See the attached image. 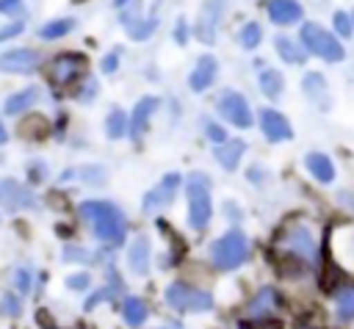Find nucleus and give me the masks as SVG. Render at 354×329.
<instances>
[{
    "mask_svg": "<svg viewBox=\"0 0 354 329\" xmlns=\"http://www.w3.org/2000/svg\"><path fill=\"white\" fill-rule=\"evenodd\" d=\"M80 216L91 224V232L97 241L102 243H122L124 241V232H127V221L122 216V210L111 202H97V199H88V202H80Z\"/></svg>",
    "mask_w": 354,
    "mask_h": 329,
    "instance_id": "nucleus-1",
    "label": "nucleus"
},
{
    "mask_svg": "<svg viewBox=\"0 0 354 329\" xmlns=\"http://www.w3.org/2000/svg\"><path fill=\"white\" fill-rule=\"evenodd\" d=\"M299 41L304 44V50H307L310 55H315V58H321V61H326V64H337V61L346 58L343 41H340L332 30L321 28L318 22H301V28H299Z\"/></svg>",
    "mask_w": 354,
    "mask_h": 329,
    "instance_id": "nucleus-2",
    "label": "nucleus"
},
{
    "mask_svg": "<svg viewBox=\"0 0 354 329\" xmlns=\"http://www.w3.org/2000/svg\"><path fill=\"white\" fill-rule=\"evenodd\" d=\"M185 196H188V224L191 229H205L213 213L210 205V177L202 171H191L185 180Z\"/></svg>",
    "mask_w": 354,
    "mask_h": 329,
    "instance_id": "nucleus-3",
    "label": "nucleus"
},
{
    "mask_svg": "<svg viewBox=\"0 0 354 329\" xmlns=\"http://www.w3.org/2000/svg\"><path fill=\"white\" fill-rule=\"evenodd\" d=\"M207 254H210V263L216 268L232 271V268H238V265L246 263V257H249V241H246V235L241 229H232V232L216 238L210 243Z\"/></svg>",
    "mask_w": 354,
    "mask_h": 329,
    "instance_id": "nucleus-4",
    "label": "nucleus"
},
{
    "mask_svg": "<svg viewBox=\"0 0 354 329\" xmlns=\"http://www.w3.org/2000/svg\"><path fill=\"white\" fill-rule=\"evenodd\" d=\"M216 111H218L221 119H224L227 124H232V127L246 130V127L254 124V116H252V108H249L246 97H243L241 91H235V88H224V91L218 94Z\"/></svg>",
    "mask_w": 354,
    "mask_h": 329,
    "instance_id": "nucleus-5",
    "label": "nucleus"
},
{
    "mask_svg": "<svg viewBox=\"0 0 354 329\" xmlns=\"http://www.w3.org/2000/svg\"><path fill=\"white\" fill-rule=\"evenodd\" d=\"M163 299H166L169 307L183 310V312H205V310L213 307L210 293H205V290H194V288H188L185 282H171V285L166 288Z\"/></svg>",
    "mask_w": 354,
    "mask_h": 329,
    "instance_id": "nucleus-6",
    "label": "nucleus"
},
{
    "mask_svg": "<svg viewBox=\"0 0 354 329\" xmlns=\"http://www.w3.org/2000/svg\"><path fill=\"white\" fill-rule=\"evenodd\" d=\"M86 69V58L80 53H61L50 61L47 66V75L55 86H69V83H77V77L83 75Z\"/></svg>",
    "mask_w": 354,
    "mask_h": 329,
    "instance_id": "nucleus-7",
    "label": "nucleus"
},
{
    "mask_svg": "<svg viewBox=\"0 0 354 329\" xmlns=\"http://www.w3.org/2000/svg\"><path fill=\"white\" fill-rule=\"evenodd\" d=\"M41 66V55L30 47H11L0 53V72L6 75H30Z\"/></svg>",
    "mask_w": 354,
    "mask_h": 329,
    "instance_id": "nucleus-8",
    "label": "nucleus"
},
{
    "mask_svg": "<svg viewBox=\"0 0 354 329\" xmlns=\"http://www.w3.org/2000/svg\"><path fill=\"white\" fill-rule=\"evenodd\" d=\"M224 6H227V0H205V3H202L199 17H196V28H194V33H196V39H199L202 44H213V41H216Z\"/></svg>",
    "mask_w": 354,
    "mask_h": 329,
    "instance_id": "nucleus-9",
    "label": "nucleus"
},
{
    "mask_svg": "<svg viewBox=\"0 0 354 329\" xmlns=\"http://www.w3.org/2000/svg\"><path fill=\"white\" fill-rule=\"evenodd\" d=\"M279 246H285L293 257H301V260H313V254H315V238L304 224L285 229L279 235Z\"/></svg>",
    "mask_w": 354,
    "mask_h": 329,
    "instance_id": "nucleus-10",
    "label": "nucleus"
},
{
    "mask_svg": "<svg viewBox=\"0 0 354 329\" xmlns=\"http://www.w3.org/2000/svg\"><path fill=\"white\" fill-rule=\"evenodd\" d=\"M260 130H263V135H266L271 144L288 141V138L293 135L288 116L279 113L277 108H263V111H260Z\"/></svg>",
    "mask_w": 354,
    "mask_h": 329,
    "instance_id": "nucleus-11",
    "label": "nucleus"
},
{
    "mask_svg": "<svg viewBox=\"0 0 354 329\" xmlns=\"http://www.w3.org/2000/svg\"><path fill=\"white\" fill-rule=\"evenodd\" d=\"M266 14L274 25L279 28H288V25H296L301 22L304 17V8L299 0H266Z\"/></svg>",
    "mask_w": 354,
    "mask_h": 329,
    "instance_id": "nucleus-12",
    "label": "nucleus"
},
{
    "mask_svg": "<svg viewBox=\"0 0 354 329\" xmlns=\"http://www.w3.org/2000/svg\"><path fill=\"white\" fill-rule=\"evenodd\" d=\"M216 75H218V61L213 55H199L196 64H194V69L188 72V88L196 91V94L199 91H207L213 86Z\"/></svg>",
    "mask_w": 354,
    "mask_h": 329,
    "instance_id": "nucleus-13",
    "label": "nucleus"
},
{
    "mask_svg": "<svg viewBox=\"0 0 354 329\" xmlns=\"http://www.w3.org/2000/svg\"><path fill=\"white\" fill-rule=\"evenodd\" d=\"M0 205L6 210H19V207H33L36 196L17 180H0Z\"/></svg>",
    "mask_w": 354,
    "mask_h": 329,
    "instance_id": "nucleus-14",
    "label": "nucleus"
},
{
    "mask_svg": "<svg viewBox=\"0 0 354 329\" xmlns=\"http://www.w3.org/2000/svg\"><path fill=\"white\" fill-rule=\"evenodd\" d=\"M177 185H180V174H166L163 180H160V185L158 188H152V191H147L144 194V199H141V207L144 210H158V207H166L171 199H174V191H177Z\"/></svg>",
    "mask_w": 354,
    "mask_h": 329,
    "instance_id": "nucleus-15",
    "label": "nucleus"
},
{
    "mask_svg": "<svg viewBox=\"0 0 354 329\" xmlns=\"http://www.w3.org/2000/svg\"><path fill=\"white\" fill-rule=\"evenodd\" d=\"M158 105H160V100L158 97H141L138 102H136V108H133V113H130V138L133 141H138L141 138V133H144V127L149 124V119H152V113L158 111Z\"/></svg>",
    "mask_w": 354,
    "mask_h": 329,
    "instance_id": "nucleus-16",
    "label": "nucleus"
},
{
    "mask_svg": "<svg viewBox=\"0 0 354 329\" xmlns=\"http://www.w3.org/2000/svg\"><path fill=\"white\" fill-rule=\"evenodd\" d=\"M39 100H41V88H39V86H25V88H19V91H14V94L6 97L3 111H6L8 116H19V113L30 111Z\"/></svg>",
    "mask_w": 354,
    "mask_h": 329,
    "instance_id": "nucleus-17",
    "label": "nucleus"
},
{
    "mask_svg": "<svg viewBox=\"0 0 354 329\" xmlns=\"http://www.w3.org/2000/svg\"><path fill=\"white\" fill-rule=\"evenodd\" d=\"M274 50H277V58H282L285 64H304L307 61V50L299 39L293 36H274Z\"/></svg>",
    "mask_w": 354,
    "mask_h": 329,
    "instance_id": "nucleus-18",
    "label": "nucleus"
},
{
    "mask_svg": "<svg viewBox=\"0 0 354 329\" xmlns=\"http://www.w3.org/2000/svg\"><path fill=\"white\" fill-rule=\"evenodd\" d=\"M246 152V144L241 141V138H227V141H221V144H216L213 147V155H216V160L221 163V169H227V171H232L235 166H238V160H241V155Z\"/></svg>",
    "mask_w": 354,
    "mask_h": 329,
    "instance_id": "nucleus-19",
    "label": "nucleus"
},
{
    "mask_svg": "<svg viewBox=\"0 0 354 329\" xmlns=\"http://www.w3.org/2000/svg\"><path fill=\"white\" fill-rule=\"evenodd\" d=\"M304 166H307V171H310L318 182H332V180H335V166H332L329 155H324V152H310V155L304 158Z\"/></svg>",
    "mask_w": 354,
    "mask_h": 329,
    "instance_id": "nucleus-20",
    "label": "nucleus"
},
{
    "mask_svg": "<svg viewBox=\"0 0 354 329\" xmlns=\"http://www.w3.org/2000/svg\"><path fill=\"white\" fill-rule=\"evenodd\" d=\"M75 30V19L72 17H55V19H47L41 28H39V39L41 41H55V39H64Z\"/></svg>",
    "mask_w": 354,
    "mask_h": 329,
    "instance_id": "nucleus-21",
    "label": "nucleus"
},
{
    "mask_svg": "<svg viewBox=\"0 0 354 329\" xmlns=\"http://www.w3.org/2000/svg\"><path fill=\"white\" fill-rule=\"evenodd\" d=\"M257 86H260V91H263L268 100H277V97L285 91V77H282V72L266 66V69H260V75H257Z\"/></svg>",
    "mask_w": 354,
    "mask_h": 329,
    "instance_id": "nucleus-22",
    "label": "nucleus"
},
{
    "mask_svg": "<svg viewBox=\"0 0 354 329\" xmlns=\"http://www.w3.org/2000/svg\"><path fill=\"white\" fill-rule=\"evenodd\" d=\"M105 135L108 138H124L130 135V116L122 108H111L105 116Z\"/></svg>",
    "mask_w": 354,
    "mask_h": 329,
    "instance_id": "nucleus-23",
    "label": "nucleus"
},
{
    "mask_svg": "<svg viewBox=\"0 0 354 329\" xmlns=\"http://www.w3.org/2000/svg\"><path fill=\"white\" fill-rule=\"evenodd\" d=\"M158 17L155 14H149V17H136L133 22H127V36L133 39V41H147V39H152V33L158 30Z\"/></svg>",
    "mask_w": 354,
    "mask_h": 329,
    "instance_id": "nucleus-24",
    "label": "nucleus"
},
{
    "mask_svg": "<svg viewBox=\"0 0 354 329\" xmlns=\"http://www.w3.org/2000/svg\"><path fill=\"white\" fill-rule=\"evenodd\" d=\"M127 263H130V268L136 274H147V268H149V241L144 235L133 241L130 254H127Z\"/></svg>",
    "mask_w": 354,
    "mask_h": 329,
    "instance_id": "nucleus-25",
    "label": "nucleus"
},
{
    "mask_svg": "<svg viewBox=\"0 0 354 329\" xmlns=\"http://www.w3.org/2000/svg\"><path fill=\"white\" fill-rule=\"evenodd\" d=\"M260 41H263V28H260V22H254V19L243 22L241 30H238V44H241L243 50H254Z\"/></svg>",
    "mask_w": 354,
    "mask_h": 329,
    "instance_id": "nucleus-26",
    "label": "nucleus"
},
{
    "mask_svg": "<svg viewBox=\"0 0 354 329\" xmlns=\"http://www.w3.org/2000/svg\"><path fill=\"white\" fill-rule=\"evenodd\" d=\"M277 307V293L271 290V288H263L254 299H252V304H249V315H254V318H260V315H266V312H271Z\"/></svg>",
    "mask_w": 354,
    "mask_h": 329,
    "instance_id": "nucleus-27",
    "label": "nucleus"
},
{
    "mask_svg": "<svg viewBox=\"0 0 354 329\" xmlns=\"http://www.w3.org/2000/svg\"><path fill=\"white\" fill-rule=\"evenodd\" d=\"M122 315H124V321H127L130 326H141L144 318H147V304H144L141 299L130 296V299H124V304H122Z\"/></svg>",
    "mask_w": 354,
    "mask_h": 329,
    "instance_id": "nucleus-28",
    "label": "nucleus"
},
{
    "mask_svg": "<svg viewBox=\"0 0 354 329\" xmlns=\"http://www.w3.org/2000/svg\"><path fill=\"white\" fill-rule=\"evenodd\" d=\"M335 310H337L340 321H354V288H340L337 290Z\"/></svg>",
    "mask_w": 354,
    "mask_h": 329,
    "instance_id": "nucleus-29",
    "label": "nucleus"
},
{
    "mask_svg": "<svg viewBox=\"0 0 354 329\" xmlns=\"http://www.w3.org/2000/svg\"><path fill=\"white\" fill-rule=\"evenodd\" d=\"M337 238L343 241V257H340V263L354 271V227H346Z\"/></svg>",
    "mask_w": 354,
    "mask_h": 329,
    "instance_id": "nucleus-30",
    "label": "nucleus"
},
{
    "mask_svg": "<svg viewBox=\"0 0 354 329\" xmlns=\"http://www.w3.org/2000/svg\"><path fill=\"white\" fill-rule=\"evenodd\" d=\"M332 25H335V36H343V39H351V36H354L351 14H346V11H335V14H332Z\"/></svg>",
    "mask_w": 354,
    "mask_h": 329,
    "instance_id": "nucleus-31",
    "label": "nucleus"
},
{
    "mask_svg": "<svg viewBox=\"0 0 354 329\" xmlns=\"http://www.w3.org/2000/svg\"><path fill=\"white\" fill-rule=\"evenodd\" d=\"M301 86H304V94L313 97V100H321V94L326 91V83H324V77L318 72H307Z\"/></svg>",
    "mask_w": 354,
    "mask_h": 329,
    "instance_id": "nucleus-32",
    "label": "nucleus"
},
{
    "mask_svg": "<svg viewBox=\"0 0 354 329\" xmlns=\"http://www.w3.org/2000/svg\"><path fill=\"white\" fill-rule=\"evenodd\" d=\"M75 97H77L80 102H91V100L97 97V80H94V77H83V80H77Z\"/></svg>",
    "mask_w": 354,
    "mask_h": 329,
    "instance_id": "nucleus-33",
    "label": "nucleus"
},
{
    "mask_svg": "<svg viewBox=\"0 0 354 329\" xmlns=\"http://www.w3.org/2000/svg\"><path fill=\"white\" fill-rule=\"evenodd\" d=\"M202 130H205V135H207L213 144H221V141H227V133H224V127H221L218 122L207 119V116H202Z\"/></svg>",
    "mask_w": 354,
    "mask_h": 329,
    "instance_id": "nucleus-34",
    "label": "nucleus"
},
{
    "mask_svg": "<svg viewBox=\"0 0 354 329\" xmlns=\"http://www.w3.org/2000/svg\"><path fill=\"white\" fill-rule=\"evenodd\" d=\"M25 30V19H11V22H6L3 28H0V41H8V39H17L19 33Z\"/></svg>",
    "mask_w": 354,
    "mask_h": 329,
    "instance_id": "nucleus-35",
    "label": "nucleus"
},
{
    "mask_svg": "<svg viewBox=\"0 0 354 329\" xmlns=\"http://www.w3.org/2000/svg\"><path fill=\"white\" fill-rule=\"evenodd\" d=\"M119 69V50H111L108 55H102V61H100V72L102 75H113Z\"/></svg>",
    "mask_w": 354,
    "mask_h": 329,
    "instance_id": "nucleus-36",
    "label": "nucleus"
},
{
    "mask_svg": "<svg viewBox=\"0 0 354 329\" xmlns=\"http://www.w3.org/2000/svg\"><path fill=\"white\" fill-rule=\"evenodd\" d=\"M64 260H80V263H88V260H91V252L83 249V246H66V249H64Z\"/></svg>",
    "mask_w": 354,
    "mask_h": 329,
    "instance_id": "nucleus-37",
    "label": "nucleus"
},
{
    "mask_svg": "<svg viewBox=\"0 0 354 329\" xmlns=\"http://www.w3.org/2000/svg\"><path fill=\"white\" fill-rule=\"evenodd\" d=\"M14 285H17L22 293H28V290L33 288V282H30V271H28V268H17V271H14Z\"/></svg>",
    "mask_w": 354,
    "mask_h": 329,
    "instance_id": "nucleus-38",
    "label": "nucleus"
},
{
    "mask_svg": "<svg viewBox=\"0 0 354 329\" xmlns=\"http://www.w3.org/2000/svg\"><path fill=\"white\" fill-rule=\"evenodd\" d=\"M22 3L25 0H0V14L3 17H19V11H22Z\"/></svg>",
    "mask_w": 354,
    "mask_h": 329,
    "instance_id": "nucleus-39",
    "label": "nucleus"
},
{
    "mask_svg": "<svg viewBox=\"0 0 354 329\" xmlns=\"http://www.w3.org/2000/svg\"><path fill=\"white\" fill-rule=\"evenodd\" d=\"M91 285V276L88 274H72V276H66V288H72V290H86Z\"/></svg>",
    "mask_w": 354,
    "mask_h": 329,
    "instance_id": "nucleus-40",
    "label": "nucleus"
},
{
    "mask_svg": "<svg viewBox=\"0 0 354 329\" xmlns=\"http://www.w3.org/2000/svg\"><path fill=\"white\" fill-rule=\"evenodd\" d=\"M174 41L177 44H188V22H185V17H177V22H174Z\"/></svg>",
    "mask_w": 354,
    "mask_h": 329,
    "instance_id": "nucleus-41",
    "label": "nucleus"
},
{
    "mask_svg": "<svg viewBox=\"0 0 354 329\" xmlns=\"http://www.w3.org/2000/svg\"><path fill=\"white\" fill-rule=\"evenodd\" d=\"M80 177L88 180V182H102V180H105V171H102V166H86V169L80 171Z\"/></svg>",
    "mask_w": 354,
    "mask_h": 329,
    "instance_id": "nucleus-42",
    "label": "nucleus"
},
{
    "mask_svg": "<svg viewBox=\"0 0 354 329\" xmlns=\"http://www.w3.org/2000/svg\"><path fill=\"white\" fill-rule=\"evenodd\" d=\"M0 310L6 315H19V299L17 296H3L0 299Z\"/></svg>",
    "mask_w": 354,
    "mask_h": 329,
    "instance_id": "nucleus-43",
    "label": "nucleus"
},
{
    "mask_svg": "<svg viewBox=\"0 0 354 329\" xmlns=\"http://www.w3.org/2000/svg\"><path fill=\"white\" fill-rule=\"evenodd\" d=\"M241 329H279V323H274V321H254V323H241Z\"/></svg>",
    "mask_w": 354,
    "mask_h": 329,
    "instance_id": "nucleus-44",
    "label": "nucleus"
},
{
    "mask_svg": "<svg viewBox=\"0 0 354 329\" xmlns=\"http://www.w3.org/2000/svg\"><path fill=\"white\" fill-rule=\"evenodd\" d=\"M224 210H227V218H232V221H238V218H241V213H238V207H235L232 202H227V205H224Z\"/></svg>",
    "mask_w": 354,
    "mask_h": 329,
    "instance_id": "nucleus-45",
    "label": "nucleus"
},
{
    "mask_svg": "<svg viewBox=\"0 0 354 329\" xmlns=\"http://www.w3.org/2000/svg\"><path fill=\"white\" fill-rule=\"evenodd\" d=\"M6 141H8V130H6V124L0 119V144H6Z\"/></svg>",
    "mask_w": 354,
    "mask_h": 329,
    "instance_id": "nucleus-46",
    "label": "nucleus"
},
{
    "mask_svg": "<svg viewBox=\"0 0 354 329\" xmlns=\"http://www.w3.org/2000/svg\"><path fill=\"white\" fill-rule=\"evenodd\" d=\"M127 3H130V0H113V6H116V8H124Z\"/></svg>",
    "mask_w": 354,
    "mask_h": 329,
    "instance_id": "nucleus-47",
    "label": "nucleus"
},
{
    "mask_svg": "<svg viewBox=\"0 0 354 329\" xmlns=\"http://www.w3.org/2000/svg\"><path fill=\"white\" fill-rule=\"evenodd\" d=\"M351 22H354V11H351Z\"/></svg>",
    "mask_w": 354,
    "mask_h": 329,
    "instance_id": "nucleus-48",
    "label": "nucleus"
},
{
    "mask_svg": "<svg viewBox=\"0 0 354 329\" xmlns=\"http://www.w3.org/2000/svg\"><path fill=\"white\" fill-rule=\"evenodd\" d=\"M163 329H166V326H163ZM169 329H171V326H169Z\"/></svg>",
    "mask_w": 354,
    "mask_h": 329,
    "instance_id": "nucleus-49",
    "label": "nucleus"
}]
</instances>
